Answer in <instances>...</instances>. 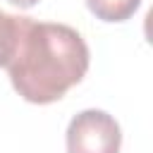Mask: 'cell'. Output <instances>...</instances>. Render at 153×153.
I'll return each instance as SVG.
<instances>
[{"label":"cell","instance_id":"cell-1","mask_svg":"<svg viewBox=\"0 0 153 153\" xmlns=\"http://www.w3.org/2000/svg\"><path fill=\"white\" fill-rule=\"evenodd\" d=\"M88 62V45L76 29L24 17L14 55L5 69L24 100L48 105L84 79Z\"/></svg>","mask_w":153,"mask_h":153},{"label":"cell","instance_id":"cell-2","mask_svg":"<svg viewBox=\"0 0 153 153\" xmlns=\"http://www.w3.org/2000/svg\"><path fill=\"white\" fill-rule=\"evenodd\" d=\"M120 124L103 110H84L67 127V153H120Z\"/></svg>","mask_w":153,"mask_h":153},{"label":"cell","instance_id":"cell-3","mask_svg":"<svg viewBox=\"0 0 153 153\" xmlns=\"http://www.w3.org/2000/svg\"><path fill=\"white\" fill-rule=\"evenodd\" d=\"M141 0H86V7L103 22H127Z\"/></svg>","mask_w":153,"mask_h":153},{"label":"cell","instance_id":"cell-4","mask_svg":"<svg viewBox=\"0 0 153 153\" xmlns=\"http://www.w3.org/2000/svg\"><path fill=\"white\" fill-rule=\"evenodd\" d=\"M22 24H24V17H14L0 10V67H7V62L12 60Z\"/></svg>","mask_w":153,"mask_h":153},{"label":"cell","instance_id":"cell-5","mask_svg":"<svg viewBox=\"0 0 153 153\" xmlns=\"http://www.w3.org/2000/svg\"><path fill=\"white\" fill-rule=\"evenodd\" d=\"M7 2H12V5H17V7H24V10H26V7H33L38 0H7Z\"/></svg>","mask_w":153,"mask_h":153}]
</instances>
